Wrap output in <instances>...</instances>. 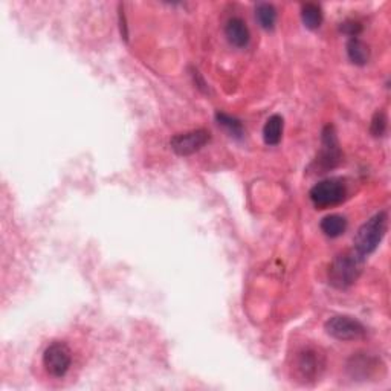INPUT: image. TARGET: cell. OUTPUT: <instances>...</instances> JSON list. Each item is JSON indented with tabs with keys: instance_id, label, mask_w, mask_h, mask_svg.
<instances>
[{
	"instance_id": "7c38bea8",
	"label": "cell",
	"mask_w": 391,
	"mask_h": 391,
	"mask_svg": "<svg viewBox=\"0 0 391 391\" xmlns=\"http://www.w3.org/2000/svg\"><path fill=\"white\" fill-rule=\"evenodd\" d=\"M284 119L281 115H272L263 127V139L267 145H278L283 136Z\"/></svg>"
},
{
	"instance_id": "6da1fadb",
	"label": "cell",
	"mask_w": 391,
	"mask_h": 391,
	"mask_svg": "<svg viewBox=\"0 0 391 391\" xmlns=\"http://www.w3.org/2000/svg\"><path fill=\"white\" fill-rule=\"evenodd\" d=\"M364 257H361L354 249L336 256V258L329 267V283L336 289H347L356 283L364 265Z\"/></svg>"
},
{
	"instance_id": "8fae6325",
	"label": "cell",
	"mask_w": 391,
	"mask_h": 391,
	"mask_svg": "<svg viewBox=\"0 0 391 391\" xmlns=\"http://www.w3.org/2000/svg\"><path fill=\"white\" fill-rule=\"evenodd\" d=\"M321 231H323L327 237L336 239L343 236L347 230V219L341 214H330L326 216L323 220H321Z\"/></svg>"
},
{
	"instance_id": "277c9868",
	"label": "cell",
	"mask_w": 391,
	"mask_h": 391,
	"mask_svg": "<svg viewBox=\"0 0 391 391\" xmlns=\"http://www.w3.org/2000/svg\"><path fill=\"white\" fill-rule=\"evenodd\" d=\"M72 352L67 344L62 341H54L48 345L43 353V367L52 378H63L71 369Z\"/></svg>"
},
{
	"instance_id": "3957f363",
	"label": "cell",
	"mask_w": 391,
	"mask_h": 391,
	"mask_svg": "<svg viewBox=\"0 0 391 391\" xmlns=\"http://www.w3.org/2000/svg\"><path fill=\"white\" fill-rule=\"evenodd\" d=\"M347 185L343 179L332 178L321 180L310 190V201L319 210H326L329 206L343 204L347 199Z\"/></svg>"
},
{
	"instance_id": "9a60e30c",
	"label": "cell",
	"mask_w": 391,
	"mask_h": 391,
	"mask_svg": "<svg viewBox=\"0 0 391 391\" xmlns=\"http://www.w3.org/2000/svg\"><path fill=\"white\" fill-rule=\"evenodd\" d=\"M256 17L263 29L271 31L277 23V10L271 4H258L256 8Z\"/></svg>"
},
{
	"instance_id": "5bb4252c",
	"label": "cell",
	"mask_w": 391,
	"mask_h": 391,
	"mask_svg": "<svg viewBox=\"0 0 391 391\" xmlns=\"http://www.w3.org/2000/svg\"><path fill=\"white\" fill-rule=\"evenodd\" d=\"M216 119L217 123H219V126H222L225 130H227L231 136L241 139L243 135H245V128H243L241 121L237 119L236 117H231L228 114H225V112H217Z\"/></svg>"
},
{
	"instance_id": "e0dca14e",
	"label": "cell",
	"mask_w": 391,
	"mask_h": 391,
	"mask_svg": "<svg viewBox=\"0 0 391 391\" xmlns=\"http://www.w3.org/2000/svg\"><path fill=\"white\" fill-rule=\"evenodd\" d=\"M341 31L347 36L352 37H358V34L362 31V25L356 20H347L341 25Z\"/></svg>"
},
{
	"instance_id": "8992f818",
	"label": "cell",
	"mask_w": 391,
	"mask_h": 391,
	"mask_svg": "<svg viewBox=\"0 0 391 391\" xmlns=\"http://www.w3.org/2000/svg\"><path fill=\"white\" fill-rule=\"evenodd\" d=\"M324 366H326L324 354L319 353L317 349H312V347L303 349L297 354V361L293 364L295 373H297V376L303 382L317 380L321 373H323Z\"/></svg>"
},
{
	"instance_id": "ba28073f",
	"label": "cell",
	"mask_w": 391,
	"mask_h": 391,
	"mask_svg": "<svg viewBox=\"0 0 391 391\" xmlns=\"http://www.w3.org/2000/svg\"><path fill=\"white\" fill-rule=\"evenodd\" d=\"M210 139L211 136L208 130L197 128V130H191V132L175 135L171 138L170 145L176 154L190 156V154H194L199 150H202L204 147L210 143Z\"/></svg>"
},
{
	"instance_id": "9c48e42d",
	"label": "cell",
	"mask_w": 391,
	"mask_h": 391,
	"mask_svg": "<svg viewBox=\"0 0 391 391\" xmlns=\"http://www.w3.org/2000/svg\"><path fill=\"white\" fill-rule=\"evenodd\" d=\"M225 36L228 41L236 48H246L251 40V32L246 22L240 17H232L225 25Z\"/></svg>"
},
{
	"instance_id": "5b68a950",
	"label": "cell",
	"mask_w": 391,
	"mask_h": 391,
	"mask_svg": "<svg viewBox=\"0 0 391 391\" xmlns=\"http://www.w3.org/2000/svg\"><path fill=\"white\" fill-rule=\"evenodd\" d=\"M327 335L338 341H356L366 336L367 330L358 319L347 315H336L329 318L324 324Z\"/></svg>"
},
{
	"instance_id": "2e32d148",
	"label": "cell",
	"mask_w": 391,
	"mask_h": 391,
	"mask_svg": "<svg viewBox=\"0 0 391 391\" xmlns=\"http://www.w3.org/2000/svg\"><path fill=\"white\" fill-rule=\"evenodd\" d=\"M387 123H388V119H387V115H385V112L384 110H378L375 115H373V119H371V124H370V132L373 136H384L385 132H387Z\"/></svg>"
},
{
	"instance_id": "7a4b0ae2",
	"label": "cell",
	"mask_w": 391,
	"mask_h": 391,
	"mask_svg": "<svg viewBox=\"0 0 391 391\" xmlns=\"http://www.w3.org/2000/svg\"><path fill=\"white\" fill-rule=\"evenodd\" d=\"M388 228V214L387 211H380L362 225L358 230L353 240V249L361 257L366 258L367 256L373 254L380 245L382 239L385 237V232Z\"/></svg>"
},
{
	"instance_id": "4fadbf2b",
	"label": "cell",
	"mask_w": 391,
	"mask_h": 391,
	"mask_svg": "<svg viewBox=\"0 0 391 391\" xmlns=\"http://www.w3.org/2000/svg\"><path fill=\"white\" fill-rule=\"evenodd\" d=\"M301 20L307 29L315 31L323 23V10L317 4H304L301 6Z\"/></svg>"
},
{
	"instance_id": "52a82bcc",
	"label": "cell",
	"mask_w": 391,
	"mask_h": 391,
	"mask_svg": "<svg viewBox=\"0 0 391 391\" xmlns=\"http://www.w3.org/2000/svg\"><path fill=\"white\" fill-rule=\"evenodd\" d=\"M343 161V153L338 143L333 126H326L323 130V150H321L317 164L319 173H326L335 168Z\"/></svg>"
},
{
	"instance_id": "30bf717a",
	"label": "cell",
	"mask_w": 391,
	"mask_h": 391,
	"mask_svg": "<svg viewBox=\"0 0 391 391\" xmlns=\"http://www.w3.org/2000/svg\"><path fill=\"white\" fill-rule=\"evenodd\" d=\"M347 55H349L353 65L364 66L370 60V49L367 43H364L359 37H352L347 43Z\"/></svg>"
}]
</instances>
